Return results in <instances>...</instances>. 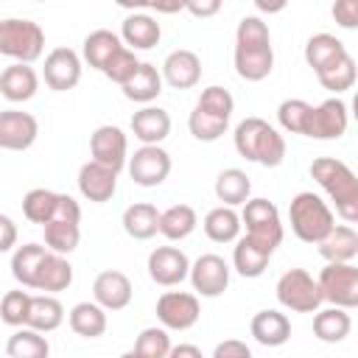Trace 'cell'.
<instances>
[{
    "mask_svg": "<svg viewBox=\"0 0 358 358\" xmlns=\"http://www.w3.org/2000/svg\"><path fill=\"white\" fill-rule=\"evenodd\" d=\"M352 330V319L344 308H324V310H316L313 316V336L324 344H338L350 336Z\"/></svg>",
    "mask_w": 358,
    "mask_h": 358,
    "instance_id": "1f68e13d",
    "label": "cell"
},
{
    "mask_svg": "<svg viewBox=\"0 0 358 358\" xmlns=\"http://www.w3.org/2000/svg\"><path fill=\"white\" fill-rule=\"evenodd\" d=\"M120 90H123V95H126L129 101L148 106V103L162 92V76H159V70H157L151 62H140L137 73H134Z\"/></svg>",
    "mask_w": 358,
    "mask_h": 358,
    "instance_id": "f1b7e54d",
    "label": "cell"
},
{
    "mask_svg": "<svg viewBox=\"0 0 358 358\" xmlns=\"http://www.w3.org/2000/svg\"><path fill=\"white\" fill-rule=\"evenodd\" d=\"M39 123L31 112L3 109L0 112V148L3 151H25L36 143Z\"/></svg>",
    "mask_w": 358,
    "mask_h": 358,
    "instance_id": "5bb4252c",
    "label": "cell"
},
{
    "mask_svg": "<svg viewBox=\"0 0 358 358\" xmlns=\"http://www.w3.org/2000/svg\"><path fill=\"white\" fill-rule=\"evenodd\" d=\"M39 90V76L31 64H8L0 73V95L11 103L31 101Z\"/></svg>",
    "mask_w": 358,
    "mask_h": 358,
    "instance_id": "603a6c76",
    "label": "cell"
},
{
    "mask_svg": "<svg viewBox=\"0 0 358 358\" xmlns=\"http://www.w3.org/2000/svg\"><path fill=\"white\" fill-rule=\"evenodd\" d=\"M62 322H64V305L56 296H50V294L31 296V310H28L25 327L45 336V333H53L56 327H62Z\"/></svg>",
    "mask_w": 358,
    "mask_h": 358,
    "instance_id": "f546056e",
    "label": "cell"
},
{
    "mask_svg": "<svg viewBox=\"0 0 358 358\" xmlns=\"http://www.w3.org/2000/svg\"><path fill=\"white\" fill-rule=\"evenodd\" d=\"M28 310H31V294L22 288L6 291L0 299V319L8 327H25L28 322Z\"/></svg>",
    "mask_w": 358,
    "mask_h": 358,
    "instance_id": "7bdbcfd3",
    "label": "cell"
},
{
    "mask_svg": "<svg viewBox=\"0 0 358 358\" xmlns=\"http://www.w3.org/2000/svg\"><path fill=\"white\" fill-rule=\"evenodd\" d=\"M333 20L347 31L358 28V0H338L333 6Z\"/></svg>",
    "mask_w": 358,
    "mask_h": 358,
    "instance_id": "681fc988",
    "label": "cell"
},
{
    "mask_svg": "<svg viewBox=\"0 0 358 358\" xmlns=\"http://www.w3.org/2000/svg\"><path fill=\"white\" fill-rule=\"evenodd\" d=\"M120 50H123L120 36L112 34V31H106V28H98V31L87 34V36H84V48H81L84 62H87L90 67L101 70V73L106 70V64H109Z\"/></svg>",
    "mask_w": 358,
    "mask_h": 358,
    "instance_id": "484cf974",
    "label": "cell"
},
{
    "mask_svg": "<svg viewBox=\"0 0 358 358\" xmlns=\"http://www.w3.org/2000/svg\"><path fill=\"white\" fill-rule=\"evenodd\" d=\"M235 45H271L268 25L257 14L243 17L238 22V31H235Z\"/></svg>",
    "mask_w": 358,
    "mask_h": 358,
    "instance_id": "7dc6e473",
    "label": "cell"
},
{
    "mask_svg": "<svg viewBox=\"0 0 358 358\" xmlns=\"http://www.w3.org/2000/svg\"><path fill=\"white\" fill-rule=\"evenodd\" d=\"M131 280L117 268L101 271L92 282V302L103 310H123L131 302Z\"/></svg>",
    "mask_w": 358,
    "mask_h": 358,
    "instance_id": "2e32d148",
    "label": "cell"
},
{
    "mask_svg": "<svg viewBox=\"0 0 358 358\" xmlns=\"http://www.w3.org/2000/svg\"><path fill=\"white\" fill-rule=\"evenodd\" d=\"M350 115H347V103L341 98H327L319 106L310 109V120H308V131L305 137L313 140H338L347 131Z\"/></svg>",
    "mask_w": 358,
    "mask_h": 358,
    "instance_id": "4fadbf2b",
    "label": "cell"
},
{
    "mask_svg": "<svg viewBox=\"0 0 358 358\" xmlns=\"http://www.w3.org/2000/svg\"><path fill=\"white\" fill-rule=\"evenodd\" d=\"M201 316L199 296L187 291H165L157 299V319L165 330H190Z\"/></svg>",
    "mask_w": 358,
    "mask_h": 358,
    "instance_id": "30bf717a",
    "label": "cell"
},
{
    "mask_svg": "<svg viewBox=\"0 0 358 358\" xmlns=\"http://www.w3.org/2000/svg\"><path fill=\"white\" fill-rule=\"evenodd\" d=\"M123 232L134 241H151L157 232H159V210L148 201H137V204H129L123 210Z\"/></svg>",
    "mask_w": 358,
    "mask_h": 358,
    "instance_id": "4316f807",
    "label": "cell"
},
{
    "mask_svg": "<svg viewBox=\"0 0 358 358\" xmlns=\"http://www.w3.org/2000/svg\"><path fill=\"white\" fill-rule=\"evenodd\" d=\"M249 193H252V182H249L246 171H241V168H224L215 176V196H218V201L224 207L246 204L249 201Z\"/></svg>",
    "mask_w": 358,
    "mask_h": 358,
    "instance_id": "d6a6232c",
    "label": "cell"
},
{
    "mask_svg": "<svg viewBox=\"0 0 358 358\" xmlns=\"http://www.w3.org/2000/svg\"><path fill=\"white\" fill-rule=\"evenodd\" d=\"M120 358H143V355H140V352H137V350H129V352H123V355H120Z\"/></svg>",
    "mask_w": 358,
    "mask_h": 358,
    "instance_id": "9f6ffc18",
    "label": "cell"
},
{
    "mask_svg": "<svg viewBox=\"0 0 358 358\" xmlns=\"http://www.w3.org/2000/svg\"><path fill=\"white\" fill-rule=\"evenodd\" d=\"M185 8L193 17H213V14H218L221 3L218 0H190V3H185Z\"/></svg>",
    "mask_w": 358,
    "mask_h": 358,
    "instance_id": "f5cc1de1",
    "label": "cell"
},
{
    "mask_svg": "<svg viewBox=\"0 0 358 358\" xmlns=\"http://www.w3.org/2000/svg\"><path fill=\"white\" fill-rule=\"evenodd\" d=\"M168 358H204V355L196 344H176V347H171Z\"/></svg>",
    "mask_w": 358,
    "mask_h": 358,
    "instance_id": "db71d44e",
    "label": "cell"
},
{
    "mask_svg": "<svg viewBox=\"0 0 358 358\" xmlns=\"http://www.w3.org/2000/svg\"><path fill=\"white\" fill-rule=\"evenodd\" d=\"M42 76L53 92H67L81 81V56L73 48H53L45 56Z\"/></svg>",
    "mask_w": 358,
    "mask_h": 358,
    "instance_id": "7c38bea8",
    "label": "cell"
},
{
    "mask_svg": "<svg viewBox=\"0 0 358 358\" xmlns=\"http://www.w3.org/2000/svg\"><path fill=\"white\" fill-rule=\"evenodd\" d=\"M187 277L199 296L215 299L229 288V263L221 255H201L190 263Z\"/></svg>",
    "mask_w": 358,
    "mask_h": 358,
    "instance_id": "9c48e42d",
    "label": "cell"
},
{
    "mask_svg": "<svg viewBox=\"0 0 358 358\" xmlns=\"http://www.w3.org/2000/svg\"><path fill=\"white\" fill-rule=\"evenodd\" d=\"M316 78H319V84L324 90H330L336 95L352 90V84H355V62H352V56L350 53L341 56L338 62H333L330 67H324L322 73H316Z\"/></svg>",
    "mask_w": 358,
    "mask_h": 358,
    "instance_id": "60d3db41",
    "label": "cell"
},
{
    "mask_svg": "<svg viewBox=\"0 0 358 358\" xmlns=\"http://www.w3.org/2000/svg\"><path fill=\"white\" fill-rule=\"evenodd\" d=\"M268 260H271V252L260 249L257 243H252L246 235L235 241V249H232V266L241 277H260L266 268H268Z\"/></svg>",
    "mask_w": 358,
    "mask_h": 358,
    "instance_id": "e575fe53",
    "label": "cell"
},
{
    "mask_svg": "<svg viewBox=\"0 0 358 358\" xmlns=\"http://www.w3.org/2000/svg\"><path fill=\"white\" fill-rule=\"evenodd\" d=\"M322 302L333 308L352 310L358 305V266L355 263H327L316 277Z\"/></svg>",
    "mask_w": 358,
    "mask_h": 358,
    "instance_id": "8992f818",
    "label": "cell"
},
{
    "mask_svg": "<svg viewBox=\"0 0 358 358\" xmlns=\"http://www.w3.org/2000/svg\"><path fill=\"white\" fill-rule=\"evenodd\" d=\"M341 56H347V48L338 36L333 34H313L305 42V62L313 73H322L324 67H330L333 62H338Z\"/></svg>",
    "mask_w": 358,
    "mask_h": 358,
    "instance_id": "83f0119b",
    "label": "cell"
},
{
    "mask_svg": "<svg viewBox=\"0 0 358 358\" xmlns=\"http://www.w3.org/2000/svg\"><path fill=\"white\" fill-rule=\"evenodd\" d=\"M159 39H162V28L145 11L129 14L120 25V42L129 50H151L154 45H159Z\"/></svg>",
    "mask_w": 358,
    "mask_h": 358,
    "instance_id": "ffe728a7",
    "label": "cell"
},
{
    "mask_svg": "<svg viewBox=\"0 0 358 358\" xmlns=\"http://www.w3.org/2000/svg\"><path fill=\"white\" fill-rule=\"evenodd\" d=\"M201 227H204V235L213 241V243H232V241H238V235H241V215L232 210V207H213L207 215H204V221H201Z\"/></svg>",
    "mask_w": 358,
    "mask_h": 358,
    "instance_id": "836d02e7",
    "label": "cell"
},
{
    "mask_svg": "<svg viewBox=\"0 0 358 358\" xmlns=\"http://www.w3.org/2000/svg\"><path fill=\"white\" fill-rule=\"evenodd\" d=\"M232 62L243 81H263L274 70V50L271 45H235Z\"/></svg>",
    "mask_w": 358,
    "mask_h": 358,
    "instance_id": "ac0fdd59",
    "label": "cell"
},
{
    "mask_svg": "<svg viewBox=\"0 0 358 358\" xmlns=\"http://www.w3.org/2000/svg\"><path fill=\"white\" fill-rule=\"evenodd\" d=\"M90 154H92V162L120 173L123 165L129 162V140L123 134V129L106 123V126H98L90 137Z\"/></svg>",
    "mask_w": 358,
    "mask_h": 358,
    "instance_id": "8fae6325",
    "label": "cell"
},
{
    "mask_svg": "<svg viewBox=\"0 0 358 358\" xmlns=\"http://www.w3.org/2000/svg\"><path fill=\"white\" fill-rule=\"evenodd\" d=\"M235 151L263 168H277L285 159V137L263 117H246L235 126Z\"/></svg>",
    "mask_w": 358,
    "mask_h": 358,
    "instance_id": "7a4b0ae2",
    "label": "cell"
},
{
    "mask_svg": "<svg viewBox=\"0 0 358 358\" xmlns=\"http://www.w3.org/2000/svg\"><path fill=\"white\" fill-rule=\"evenodd\" d=\"M277 302L294 313H316L322 308V294L305 268H288L277 280Z\"/></svg>",
    "mask_w": 358,
    "mask_h": 358,
    "instance_id": "52a82bcc",
    "label": "cell"
},
{
    "mask_svg": "<svg viewBox=\"0 0 358 358\" xmlns=\"http://www.w3.org/2000/svg\"><path fill=\"white\" fill-rule=\"evenodd\" d=\"M199 224V215L190 204H171L159 213V235L168 241H185Z\"/></svg>",
    "mask_w": 358,
    "mask_h": 358,
    "instance_id": "d590c367",
    "label": "cell"
},
{
    "mask_svg": "<svg viewBox=\"0 0 358 358\" xmlns=\"http://www.w3.org/2000/svg\"><path fill=\"white\" fill-rule=\"evenodd\" d=\"M134 350L143 358H168V352H171V336H168L165 327H145L137 336Z\"/></svg>",
    "mask_w": 358,
    "mask_h": 358,
    "instance_id": "bcb514c9",
    "label": "cell"
},
{
    "mask_svg": "<svg viewBox=\"0 0 358 358\" xmlns=\"http://www.w3.org/2000/svg\"><path fill=\"white\" fill-rule=\"evenodd\" d=\"M56 201H59V193L56 190H48V187H34L22 196V215L31 221V224H39L45 227L53 213H56Z\"/></svg>",
    "mask_w": 358,
    "mask_h": 358,
    "instance_id": "ab89813d",
    "label": "cell"
},
{
    "mask_svg": "<svg viewBox=\"0 0 358 358\" xmlns=\"http://www.w3.org/2000/svg\"><path fill=\"white\" fill-rule=\"evenodd\" d=\"M288 224H291V232L302 243H319L333 229L336 218H333V210L327 207V201H322V196L302 190L288 204Z\"/></svg>",
    "mask_w": 358,
    "mask_h": 358,
    "instance_id": "3957f363",
    "label": "cell"
},
{
    "mask_svg": "<svg viewBox=\"0 0 358 358\" xmlns=\"http://www.w3.org/2000/svg\"><path fill=\"white\" fill-rule=\"evenodd\" d=\"M162 81L173 90H190L201 81V59L187 50V48H179V50H171L162 62Z\"/></svg>",
    "mask_w": 358,
    "mask_h": 358,
    "instance_id": "e0dca14e",
    "label": "cell"
},
{
    "mask_svg": "<svg viewBox=\"0 0 358 358\" xmlns=\"http://www.w3.org/2000/svg\"><path fill=\"white\" fill-rule=\"evenodd\" d=\"M310 103L302 101V98H285L280 106H277V120L280 126L288 131V134H302L308 131V120H310Z\"/></svg>",
    "mask_w": 358,
    "mask_h": 358,
    "instance_id": "b9f144b4",
    "label": "cell"
},
{
    "mask_svg": "<svg viewBox=\"0 0 358 358\" xmlns=\"http://www.w3.org/2000/svg\"><path fill=\"white\" fill-rule=\"evenodd\" d=\"M310 176L330 196V201L336 204V213L347 224H355L358 221V176L352 173V168L336 157H316L310 162Z\"/></svg>",
    "mask_w": 358,
    "mask_h": 358,
    "instance_id": "6da1fadb",
    "label": "cell"
},
{
    "mask_svg": "<svg viewBox=\"0 0 358 358\" xmlns=\"http://www.w3.org/2000/svg\"><path fill=\"white\" fill-rule=\"evenodd\" d=\"M17 249V224L0 213V255Z\"/></svg>",
    "mask_w": 358,
    "mask_h": 358,
    "instance_id": "816d5d0a",
    "label": "cell"
},
{
    "mask_svg": "<svg viewBox=\"0 0 358 358\" xmlns=\"http://www.w3.org/2000/svg\"><path fill=\"white\" fill-rule=\"evenodd\" d=\"M190 271V260L179 246H157L148 255V277L162 285V288H173L182 280H187Z\"/></svg>",
    "mask_w": 358,
    "mask_h": 358,
    "instance_id": "9a60e30c",
    "label": "cell"
},
{
    "mask_svg": "<svg viewBox=\"0 0 358 358\" xmlns=\"http://www.w3.org/2000/svg\"><path fill=\"white\" fill-rule=\"evenodd\" d=\"M48 249L42 243H22L14 249L11 255V277L22 285V288H34V280H36V271H39V263L45 260Z\"/></svg>",
    "mask_w": 358,
    "mask_h": 358,
    "instance_id": "8d00e7d4",
    "label": "cell"
},
{
    "mask_svg": "<svg viewBox=\"0 0 358 358\" xmlns=\"http://www.w3.org/2000/svg\"><path fill=\"white\" fill-rule=\"evenodd\" d=\"M316 246L327 263H352L358 255V232L350 224H333V229Z\"/></svg>",
    "mask_w": 358,
    "mask_h": 358,
    "instance_id": "cb8c5ba5",
    "label": "cell"
},
{
    "mask_svg": "<svg viewBox=\"0 0 358 358\" xmlns=\"http://www.w3.org/2000/svg\"><path fill=\"white\" fill-rule=\"evenodd\" d=\"M213 358H252V350L238 338H224L221 344H215Z\"/></svg>",
    "mask_w": 358,
    "mask_h": 358,
    "instance_id": "f907efd6",
    "label": "cell"
},
{
    "mask_svg": "<svg viewBox=\"0 0 358 358\" xmlns=\"http://www.w3.org/2000/svg\"><path fill=\"white\" fill-rule=\"evenodd\" d=\"M76 182H78L81 196L87 201H95V204L109 201L115 196V190H117V173L103 168V165H98V162H92V159L78 168V179Z\"/></svg>",
    "mask_w": 358,
    "mask_h": 358,
    "instance_id": "d6986e66",
    "label": "cell"
},
{
    "mask_svg": "<svg viewBox=\"0 0 358 358\" xmlns=\"http://www.w3.org/2000/svg\"><path fill=\"white\" fill-rule=\"evenodd\" d=\"M67 322H70V330L81 338H98L106 333V310L95 302H78L70 308L67 313Z\"/></svg>",
    "mask_w": 358,
    "mask_h": 358,
    "instance_id": "4dcf8cb0",
    "label": "cell"
},
{
    "mask_svg": "<svg viewBox=\"0 0 358 358\" xmlns=\"http://www.w3.org/2000/svg\"><path fill=\"white\" fill-rule=\"evenodd\" d=\"M249 333L263 347H282L291 338V319L274 308L257 310L249 322Z\"/></svg>",
    "mask_w": 358,
    "mask_h": 358,
    "instance_id": "44dd1931",
    "label": "cell"
},
{
    "mask_svg": "<svg viewBox=\"0 0 358 358\" xmlns=\"http://www.w3.org/2000/svg\"><path fill=\"white\" fill-rule=\"evenodd\" d=\"M131 134L143 145H159L171 134V115L162 106H143L131 115Z\"/></svg>",
    "mask_w": 358,
    "mask_h": 358,
    "instance_id": "7402d4cb",
    "label": "cell"
},
{
    "mask_svg": "<svg viewBox=\"0 0 358 358\" xmlns=\"http://www.w3.org/2000/svg\"><path fill=\"white\" fill-rule=\"evenodd\" d=\"M126 168H129V176H131L134 185H140V187H157L171 173V154L162 145H140L129 157Z\"/></svg>",
    "mask_w": 358,
    "mask_h": 358,
    "instance_id": "ba28073f",
    "label": "cell"
},
{
    "mask_svg": "<svg viewBox=\"0 0 358 358\" xmlns=\"http://www.w3.org/2000/svg\"><path fill=\"white\" fill-rule=\"evenodd\" d=\"M196 109L229 120V117H232V109H235V98L229 95V90L213 84V87L201 90V95H199V101H196Z\"/></svg>",
    "mask_w": 358,
    "mask_h": 358,
    "instance_id": "f6af8a7d",
    "label": "cell"
},
{
    "mask_svg": "<svg viewBox=\"0 0 358 358\" xmlns=\"http://www.w3.org/2000/svg\"><path fill=\"white\" fill-rule=\"evenodd\" d=\"M187 129H190V134H193L196 140H201V143H215V140L229 129V120L215 117V115H207V112H201V109L193 106V112H190V117H187Z\"/></svg>",
    "mask_w": 358,
    "mask_h": 358,
    "instance_id": "ee69618b",
    "label": "cell"
},
{
    "mask_svg": "<svg viewBox=\"0 0 358 358\" xmlns=\"http://www.w3.org/2000/svg\"><path fill=\"white\" fill-rule=\"evenodd\" d=\"M282 8H285L282 3H274V6H268V3H257V11H268V14H271V11H282Z\"/></svg>",
    "mask_w": 358,
    "mask_h": 358,
    "instance_id": "11a10c76",
    "label": "cell"
},
{
    "mask_svg": "<svg viewBox=\"0 0 358 358\" xmlns=\"http://www.w3.org/2000/svg\"><path fill=\"white\" fill-rule=\"evenodd\" d=\"M45 249L53 255H70L76 252L78 241H81V227L78 221H48L45 227Z\"/></svg>",
    "mask_w": 358,
    "mask_h": 358,
    "instance_id": "f35d334b",
    "label": "cell"
},
{
    "mask_svg": "<svg viewBox=\"0 0 358 358\" xmlns=\"http://www.w3.org/2000/svg\"><path fill=\"white\" fill-rule=\"evenodd\" d=\"M137 67H140V59L134 56V50H129V48H123L109 64H106V70H103V76L109 78V81H115V84H126L134 73H137Z\"/></svg>",
    "mask_w": 358,
    "mask_h": 358,
    "instance_id": "c3c4849f",
    "label": "cell"
},
{
    "mask_svg": "<svg viewBox=\"0 0 358 358\" xmlns=\"http://www.w3.org/2000/svg\"><path fill=\"white\" fill-rule=\"evenodd\" d=\"M73 282V266L64 255H53L48 252L45 260L39 263V271H36V280H34V288L36 291H45V294H59V291H67Z\"/></svg>",
    "mask_w": 358,
    "mask_h": 358,
    "instance_id": "d4e9b609",
    "label": "cell"
},
{
    "mask_svg": "<svg viewBox=\"0 0 358 358\" xmlns=\"http://www.w3.org/2000/svg\"><path fill=\"white\" fill-rule=\"evenodd\" d=\"M6 355L8 358H48L50 344L42 333L31 327H17L6 341Z\"/></svg>",
    "mask_w": 358,
    "mask_h": 358,
    "instance_id": "74e56055",
    "label": "cell"
},
{
    "mask_svg": "<svg viewBox=\"0 0 358 358\" xmlns=\"http://www.w3.org/2000/svg\"><path fill=\"white\" fill-rule=\"evenodd\" d=\"M45 50V31L34 20L8 17L0 20V53L14 59V64H31Z\"/></svg>",
    "mask_w": 358,
    "mask_h": 358,
    "instance_id": "277c9868",
    "label": "cell"
},
{
    "mask_svg": "<svg viewBox=\"0 0 358 358\" xmlns=\"http://www.w3.org/2000/svg\"><path fill=\"white\" fill-rule=\"evenodd\" d=\"M241 227H246V238L252 243H257L260 249H266L271 255L282 243V235H285L280 210L268 199H249L241 213Z\"/></svg>",
    "mask_w": 358,
    "mask_h": 358,
    "instance_id": "5b68a950",
    "label": "cell"
}]
</instances>
